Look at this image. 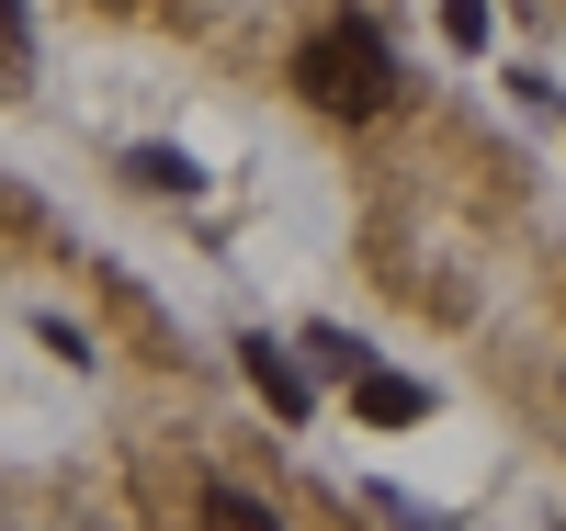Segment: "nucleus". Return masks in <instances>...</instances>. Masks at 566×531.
I'll list each match as a JSON object with an SVG mask.
<instances>
[{"label": "nucleus", "mask_w": 566, "mask_h": 531, "mask_svg": "<svg viewBox=\"0 0 566 531\" xmlns=\"http://www.w3.org/2000/svg\"><path fill=\"white\" fill-rule=\"evenodd\" d=\"M250 384L272 396V418H306V362H295V351H272V340H250Z\"/></svg>", "instance_id": "obj_3"}, {"label": "nucleus", "mask_w": 566, "mask_h": 531, "mask_svg": "<svg viewBox=\"0 0 566 531\" xmlns=\"http://www.w3.org/2000/svg\"><path fill=\"white\" fill-rule=\"evenodd\" d=\"M442 34L453 45H488V0H442Z\"/></svg>", "instance_id": "obj_6"}, {"label": "nucleus", "mask_w": 566, "mask_h": 531, "mask_svg": "<svg viewBox=\"0 0 566 531\" xmlns=\"http://www.w3.org/2000/svg\"><path fill=\"white\" fill-rule=\"evenodd\" d=\"M295 91H306L317 114H340V125H374V114L397 103V57H386L374 23H317L295 45Z\"/></svg>", "instance_id": "obj_1"}, {"label": "nucleus", "mask_w": 566, "mask_h": 531, "mask_svg": "<svg viewBox=\"0 0 566 531\" xmlns=\"http://www.w3.org/2000/svg\"><path fill=\"white\" fill-rule=\"evenodd\" d=\"M125 170H136V181H148V192H193V181H205V170H193V159H181V148H136Z\"/></svg>", "instance_id": "obj_5"}, {"label": "nucleus", "mask_w": 566, "mask_h": 531, "mask_svg": "<svg viewBox=\"0 0 566 531\" xmlns=\"http://www.w3.org/2000/svg\"><path fill=\"white\" fill-rule=\"evenodd\" d=\"M352 396H363L374 429H419V418H431V384H419V373H386V362H363V373H352Z\"/></svg>", "instance_id": "obj_2"}, {"label": "nucleus", "mask_w": 566, "mask_h": 531, "mask_svg": "<svg viewBox=\"0 0 566 531\" xmlns=\"http://www.w3.org/2000/svg\"><path fill=\"white\" fill-rule=\"evenodd\" d=\"M205 531H283V520H272V498H250V487H205Z\"/></svg>", "instance_id": "obj_4"}, {"label": "nucleus", "mask_w": 566, "mask_h": 531, "mask_svg": "<svg viewBox=\"0 0 566 531\" xmlns=\"http://www.w3.org/2000/svg\"><path fill=\"white\" fill-rule=\"evenodd\" d=\"M0 45H12V57L34 45V23H23V0H0Z\"/></svg>", "instance_id": "obj_7"}]
</instances>
